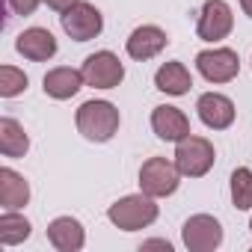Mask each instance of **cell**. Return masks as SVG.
I'll use <instances>...</instances> for the list:
<instances>
[{
    "label": "cell",
    "instance_id": "cell-1",
    "mask_svg": "<svg viewBox=\"0 0 252 252\" xmlns=\"http://www.w3.org/2000/svg\"><path fill=\"white\" fill-rule=\"evenodd\" d=\"M74 122H77V131H80L89 143H110V140L119 134L122 116H119L116 104H110V101H95V98H92V101H83V104L77 107Z\"/></svg>",
    "mask_w": 252,
    "mask_h": 252
},
{
    "label": "cell",
    "instance_id": "cell-2",
    "mask_svg": "<svg viewBox=\"0 0 252 252\" xmlns=\"http://www.w3.org/2000/svg\"><path fill=\"white\" fill-rule=\"evenodd\" d=\"M160 208L155 202V196L149 193H131V196H122L119 202H113L107 208V220L122 228V231H140V228H149L155 220H158Z\"/></svg>",
    "mask_w": 252,
    "mask_h": 252
},
{
    "label": "cell",
    "instance_id": "cell-3",
    "mask_svg": "<svg viewBox=\"0 0 252 252\" xmlns=\"http://www.w3.org/2000/svg\"><path fill=\"white\" fill-rule=\"evenodd\" d=\"M214 160H217V152H214V143L205 140V137H196V134H187L184 140L175 143V166L184 178H202L214 169Z\"/></svg>",
    "mask_w": 252,
    "mask_h": 252
},
{
    "label": "cell",
    "instance_id": "cell-4",
    "mask_svg": "<svg viewBox=\"0 0 252 252\" xmlns=\"http://www.w3.org/2000/svg\"><path fill=\"white\" fill-rule=\"evenodd\" d=\"M181 184V172L175 166V160L166 158H149L140 166V190L155 196V199H166L178 190Z\"/></svg>",
    "mask_w": 252,
    "mask_h": 252
},
{
    "label": "cell",
    "instance_id": "cell-5",
    "mask_svg": "<svg viewBox=\"0 0 252 252\" xmlns=\"http://www.w3.org/2000/svg\"><path fill=\"white\" fill-rule=\"evenodd\" d=\"M83 80L95 89H116L125 80V65L113 51H95L83 60Z\"/></svg>",
    "mask_w": 252,
    "mask_h": 252
},
{
    "label": "cell",
    "instance_id": "cell-6",
    "mask_svg": "<svg viewBox=\"0 0 252 252\" xmlns=\"http://www.w3.org/2000/svg\"><path fill=\"white\" fill-rule=\"evenodd\" d=\"M60 24H63V30H65L68 39H74V42H89V39H98V36H101V30H104V15H101L92 3L80 0V3H74L71 9H65V12L60 15Z\"/></svg>",
    "mask_w": 252,
    "mask_h": 252
},
{
    "label": "cell",
    "instance_id": "cell-7",
    "mask_svg": "<svg viewBox=\"0 0 252 252\" xmlns=\"http://www.w3.org/2000/svg\"><path fill=\"white\" fill-rule=\"evenodd\" d=\"M196 68L208 83H228L240 71V57L231 48H208L196 54Z\"/></svg>",
    "mask_w": 252,
    "mask_h": 252
},
{
    "label": "cell",
    "instance_id": "cell-8",
    "mask_svg": "<svg viewBox=\"0 0 252 252\" xmlns=\"http://www.w3.org/2000/svg\"><path fill=\"white\" fill-rule=\"evenodd\" d=\"M181 240L190 252H214L222 243V225L211 214H193L181 228Z\"/></svg>",
    "mask_w": 252,
    "mask_h": 252
},
{
    "label": "cell",
    "instance_id": "cell-9",
    "mask_svg": "<svg viewBox=\"0 0 252 252\" xmlns=\"http://www.w3.org/2000/svg\"><path fill=\"white\" fill-rule=\"evenodd\" d=\"M234 30V15L225 0H205L199 21H196V33L202 42H222L228 33Z\"/></svg>",
    "mask_w": 252,
    "mask_h": 252
},
{
    "label": "cell",
    "instance_id": "cell-10",
    "mask_svg": "<svg viewBox=\"0 0 252 252\" xmlns=\"http://www.w3.org/2000/svg\"><path fill=\"white\" fill-rule=\"evenodd\" d=\"M196 113H199L202 125H205V128H211V131H225V128H231V125H234V116H237L234 101H231L228 95H222V92H205V95H199Z\"/></svg>",
    "mask_w": 252,
    "mask_h": 252
},
{
    "label": "cell",
    "instance_id": "cell-11",
    "mask_svg": "<svg viewBox=\"0 0 252 252\" xmlns=\"http://www.w3.org/2000/svg\"><path fill=\"white\" fill-rule=\"evenodd\" d=\"M166 45H169L166 30H160L158 24H143V27H137V30L128 36V42H125V51H128L131 60L146 63V60L158 57Z\"/></svg>",
    "mask_w": 252,
    "mask_h": 252
},
{
    "label": "cell",
    "instance_id": "cell-12",
    "mask_svg": "<svg viewBox=\"0 0 252 252\" xmlns=\"http://www.w3.org/2000/svg\"><path fill=\"white\" fill-rule=\"evenodd\" d=\"M152 131L166 143H178L187 134H193L190 131V119L184 116V110L172 107V104H160V107L152 110Z\"/></svg>",
    "mask_w": 252,
    "mask_h": 252
},
{
    "label": "cell",
    "instance_id": "cell-13",
    "mask_svg": "<svg viewBox=\"0 0 252 252\" xmlns=\"http://www.w3.org/2000/svg\"><path fill=\"white\" fill-rule=\"evenodd\" d=\"M15 51H18L24 60H30V63H48V60L57 54V39H54V33L45 30V27H30V30L18 33Z\"/></svg>",
    "mask_w": 252,
    "mask_h": 252
},
{
    "label": "cell",
    "instance_id": "cell-14",
    "mask_svg": "<svg viewBox=\"0 0 252 252\" xmlns=\"http://www.w3.org/2000/svg\"><path fill=\"white\" fill-rule=\"evenodd\" d=\"M48 243L60 252H80L86 243V231L74 217H57L48 222Z\"/></svg>",
    "mask_w": 252,
    "mask_h": 252
},
{
    "label": "cell",
    "instance_id": "cell-15",
    "mask_svg": "<svg viewBox=\"0 0 252 252\" xmlns=\"http://www.w3.org/2000/svg\"><path fill=\"white\" fill-rule=\"evenodd\" d=\"M83 71L71 68V65H60V68H51L42 80V89L48 98H57V101H65V98H74L80 89H83Z\"/></svg>",
    "mask_w": 252,
    "mask_h": 252
},
{
    "label": "cell",
    "instance_id": "cell-16",
    "mask_svg": "<svg viewBox=\"0 0 252 252\" xmlns=\"http://www.w3.org/2000/svg\"><path fill=\"white\" fill-rule=\"evenodd\" d=\"M27 202H30L27 178L9 166H3L0 169V205H3V211H21Z\"/></svg>",
    "mask_w": 252,
    "mask_h": 252
},
{
    "label": "cell",
    "instance_id": "cell-17",
    "mask_svg": "<svg viewBox=\"0 0 252 252\" xmlns=\"http://www.w3.org/2000/svg\"><path fill=\"white\" fill-rule=\"evenodd\" d=\"M155 86L160 89V92H166V95H187L190 92V86H193V77H190V71H187V65L184 63H178V60H172V63H163L158 71H155Z\"/></svg>",
    "mask_w": 252,
    "mask_h": 252
},
{
    "label": "cell",
    "instance_id": "cell-18",
    "mask_svg": "<svg viewBox=\"0 0 252 252\" xmlns=\"http://www.w3.org/2000/svg\"><path fill=\"white\" fill-rule=\"evenodd\" d=\"M0 152H3V158H24L30 152V137L24 134V128L12 119V116H3L0 119Z\"/></svg>",
    "mask_w": 252,
    "mask_h": 252
},
{
    "label": "cell",
    "instance_id": "cell-19",
    "mask_svg": "<svg viewBox=\"0 0 252 252\" xmlns=\"http://www.w3.org/2000/svg\"><path fill=\"white\" fill-rule=\"evenodd\" d=\"M30 220L21 217L18 211H3V217H0V243L3 246H18L30 237Z\"/></svg>",
    "mask_w": 252,
    "mask_h": 252
},
{
    "label": "cell",
    "instance_id": "cell-20",
    "mask_svg": "<svg viewBox=\"0 0 252 252\" xmlns=\"http://www.w3.org/2000/svg\"><path fill=\"white\" fill-rule=\"evenodd\" d=\"M231 205L237 211H252V169L237 166L231 172Z\"/></svg>",
    "mask_w": 252,
    "mask_h": 252
},
{
    "label": "cell",
    "instance_id": "cell-21",
    "mask_svg": "<svg viewBox=\"0 0 252 252\" xmlns=\"http://www.w3.org/2000/svg\"><path fill=\"white\" fill-rule=\"evenodd\" d=\"M27 74L15 65H0V95L3 98H15L27 89Z\"/></svg>",
    "mask_w": 252,
    "mask_h": 252
},
{
    "label": "cell",
    "instance_id": "cell-22",
    "mask_svg": "<svg viewBox=\"0 0 252 252\" xmlns=\"http://www.w3.org/2000/svg\"><path fill=\"white\" fill-rule=\"evenodd\" d=\"M6 3H9V9H12L15 15H33V12L39 9L42 0H6Z\"/></svg>",
    "mask_w": 252,
    "mask_h": 252
},
{
    "label": "cell",
    "instance_id": "cell-23",
    "mask_svg": "<svg viewBox=\"0 0 252 252\" xmlns=\"http://www.w3.org/2000/svg\"><path fill=\"white\" fill-rule=\"evenodd\" d=\"M42 3H45L48 9H54V12H60V15H63L65 9H71L74 3H80V0H42Z\"/></svg>",
    "mask_w": 252,
    "mask_h": 252
},
{
    "label": "cell",
    "instance_id": "cell-24",
    "mask_svg": "<svg viewBox=\"0 0 252 252\" xmlns=\"http://www.w3.org/2000/svg\"><path fill=\"white\" fill-rule=\"evenodd\" d=\"M240 9H243L249 18H252V0H240Z\"/></svg>",
    "mask_w": 252,
    "mask_h": 252
},
{
    "label": "cell",
    "instance_id": "cell-25",
    "mask_svg": "<svg viewBox=\"0 0 252 252\" xmlns=\"http://www.w3.org/2000/svg\"><path fill=\"white\" fill-rule=\"evenodd\" d=\"M249 231H252V220H249Z\"/></svg>",
    "mask_w": 252,
    "mask_h": 252
}]
</instances>
